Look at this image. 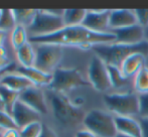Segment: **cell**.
I'll use <instances>...</instances> for the list:
<instances>
[{"label":"cell","instance_id":"cell-23","mask_svg":"<svg viewBox=\"0 0 148 137\" xmlns=\"http://www.w3.org/2000/svg\"><path fill=\"white\" fill-rule=\"evenodd\" d=\"M13 10L14 17H15L16 25H22L28 28L32 23L35 15H36L37 9H12Z\"/></svg>","mask_w":148,"mask_h":137},{"label":"cell","instance_id":"cell-33","mask_svg":"<svg viewBox=\"0 0 148 137\" xmlns=\"http://www.w3.org/2000/svg\"><path fill=\"white\" fill-rule=\"evenodd\" d=\"M39 137H58V135L55 132V130L51 129L49 126L43 125L42 132H41V134L39 135Z\"/></svg>","mask_w":148,"mask_h":137},{"label":"cell","instance_id":"cell-42","mask_svg":"<svg viewBox=\"0 0 148 137\" xmlns=\"http://www.w3.org/2000/svg\"><path fill=\"white\" fill-rule=\"evenodd\" d=\"M1 13H2V9H0V17H1Z\"/></svg>","mask_w":148,"mask_h":137},{"label":"cell","instance_id":"cell-34","mask_svg":"<svg viewBox=\"0 0 148 137\" xmlns=\"http://www.w3.org/2000/svg\"><path fill=\"white\" fill-rule=\"evenodd\" d=\"M3 137H20V131L18 128L8 129L3 131Z\"/></svg>","mask_w":148,"mask_h":137},{"label":"cell","instance_id":"cell-1","mask_svg":"<svg viewBox=\"0 0 148 137\" xmlns=\"http://www.w3.org/2000/svg\"><path fill=\"white\" fill-rule=\"evenodd\" d=\"M29 42L32 45H57L60 47H79L82 49H92L95 45L115 42L114 34H98L86 28L83 25L64 26L58 32L45 36L29 37Z\"/></svg>","mask_w":148,"mask_h":137},{"label":"cell","instance_id":"cell-11","mask_svg":"<svg viewBox=\"0 0 148 137\" xmlns=\"http://www.w3.org/2000/svg\"><path fill=\"white\" fill-rule=\"evenodd\" d=\"M19 100L35 110L40 115H45L47 113V97L39 87L32 86L24 90L23 92L20 93Z\"/></svg>","mask_w":148,"mask_h":137},{"label":"cell","instance_id":"cell-22","mask_svg":"<svg viewBox=\"0 0 148 137\" xmlns=\"http://www.w3.org/2000/svg\"><path fill=\"white\" fill-rule=\"evenodd\" d=\"M10 40H11V45L15 51L19 49L20 47H22L29 41L27 28L22 25H16L11 32Z\"/></svg>","mask_w":148,"mask_h":137},{"label":"cell","instance_id":"cell-18","mask_svg":"<svg viewBox=\"0 0 148 137\" xmlns=\"http://www.w3.org/2000/svg\"><path fill=\"white\" fill-rule=\"evenodd\" d=\"M0 85H3V86L18 93H21L26 89L34 86L26 77L16 72H10L6 76H4Z\"/></svg>","mask_w":148,"mask_h":137},{"label":"cell","instance_id":"cell-40","mask_svg":"<svg viewBox=\"0 0 148 137\" xmlns=\"http://www.w3.org/2000/svg\"><path fill=\"white\" fill-rule=\"evenodd\" d=\"M115 137H131V136L125 135V134H122V133H117V134H116V136H115Z\"/></svg>","mask_w":148,"mask_h":137},{"label":"cell","instance_id":"cell-31","mask_svg":"<svg viewBox=\"0 0 148 137\" xmlns=\"http://www.w3.org/2000/svg\"><path fill=\"white\" fill-rule=\"evenodd\" d=\"M11 63V61H9L7 58V53H6V51L3 47H0V68L6 67L7 65Z\"/></svg>","mask_w":148,"mask_h":137},{"label":"cell","instance_id":"cell-26","mask_svg":"<svg viewBox=\"0 0 148 137\" xmlns=\"http://www.w3.org/2000/svg\"><path fill=\"white\" fill-rule=\"evenodd\" d=\"M16 26L15 17L12 9H2L0 17V30L7 32L8 30H13Z\"/></svg>","mask_w":148,"mask_h":137},{"label":"cell","instance_id":"cell-36","mask_svg":"<svg viewBox=\"0 0 148 137\" xmlns=\"http://www.w3.org/2000/svg\"><path fill=\"white\" fill-rule=\"evenodd\" d=\"M75 137H97L94 133H92L91 131L87 129H83V130H79L77 131Z\"/></svg>","mask_w":148,"mask_h":137},{"label":"cell","instance_id":"cell-5","mask_svg":"<svg viewBox=\"0 0 148 137\" xmlns=\"http://www.w3.org/2000/svg\"><path fill=\"white\" fill-rule=\"evenodd\" d=\"M83 124L97 137H115L117 132L115 117L102 110H92L85 116Z\"/></svg>","mask_w":148,"mask_h":137},{"label":"cell","instance_id":"cell-32","mask_svg":"<svg viewBox=\"0 0 148 137\" xmlns=\"http://www.w3.org/2000/svg\"><path fill=\"white\" fill-rule=\"evenodd\" d=\"M16 68V66H15V64L14 63H10L9 65H7L6 67H4V68H0V83H1V81H2V79L4 78V76H6V75L8 74V73H10V72H13L14 70Z\"/></svg>","mask_w":148,"mask_h":137},{"label":"cell","instance_id":"cell-8","mask_svg":"<svg viewBox=\"0 0 148 137\" xmlns=\"http://www.w3.org/2000/svg\"><path fill=\"white\" fill-rule=\"evenodd\" d=\"M35 49V65L38 70L53 75L62 59V47L57 45H33Z\"/></svg>","mask_w":148,"mask_h":137},{"label":"cell","instance_id":"cell-17","mask_svg":"<svg viewBox=\"0 0 148 137\" xmlns=\"http://www.w3.org/2000/svg\"><path fill=\"white\" fill-rule=\"evenodd\" d=\"M115 123L118 133L131 137H142L140 122H137L132 117L115 116Z\"/></svg>","mask_w":148,"mask_h":137},{"label":"cell","instance_id":"cell-4","mask_svg":"<svg viewBox=\"0 0 148 137\" xmlns=\"http://www.w3.org/2000/svg\"><path fill=\"white\" fill-rule=\"evenodd\" d=\"M106 107L116 116L132 117L139 114V95L131 92H120L104 96Z\"/></svg>","mask_w":148,"mask_h":137},{"label":"cell","instance_id":"cell-21","mask_svg":"<svg viewBox=\"0 0 148 137\" xmlns=\"http://www.w3.org/2000/svg\"><path fill=\"white\" fill-rule=\"evenodd\" d=\"M88 10L86 9H64L62 19L66 26L82 25Z\"/></svg>","mask_w":148,"mask_h":137},{"label":"cell","instance_id":"cell-27","mask_svg":"<svg viewBox=\"0 0 148 137\" xmlns=\"http://www.w3.org/2000/svg\"><path fill=\"white\" fill-rule=\"evenodd\" d=\"M43 129V124L41 121L33 122L27 126L19 129L20 137H39Z\"/></svg>","mask_w":148,"mask_h":137},{"label":"cell","instance_id":"cell-2","mask_svg":"<svg viewBox=\"0 0 148 137\" xmlns=\"http://www.w3.org/2000/svg\"><path fill=\"white\" fill-rule=\"evenodd\" d=\"M47 99L53 116L62 126L73 128L84 122L86 114L77 104L72 102L64 93L49 90Z\"/></svg>","mask_w":148,"mask_h":137},{"label":"cell","instance_id":"cell-20","mask_svg":"<svg viewBox=\"0 0 148 137\" xmlns=\"http://www.w3.org/2000/svg\"><path fill=\"white\" fill-rule=\"evenodd\" d=\"M109 68V75H110V81H111V87L117 90H124L129 87L130 83V79L126 78L120 68L117 67H113V66H108Z\"/></svg>","mask_w":148,"mask_h":137},{"label":"cell","instance_id":"cell-7","mask_svg":"<svg viewBox=\"0 0 148 137\" xmlns=\"http://www.w3.org/2000/svg\"><path fill=\"white\" fill-rule=\"evenodd\" d=\"M62 16L53 14L47 9L38 10L33 19L32 23L27 28L30 37L45 36L58 32L64 27Z\"/></svg>","mask_w":148,"mask_h":137},{"label":"cell","instance_id":"cell-13","mask_svg":"<svg viewBox=\"0 0 148 137\" xmlns=\"http://www.w3.org/2000/svg\"><path fill=\"white\" fill-rule=\"evenodd\" d=\"M11 115L13 116L18 129H21L33 122L40 121L41 116L35 110H33L32 108H30L29 106H27L20 100H18L15 103L13 109H12Z\"/></svg>","mask_w":148,"mask_h":137},{"label":"cell","instance_id":"cell-35","mask_svg":"<svg viewBox=\"0 0 148 137\" xmlns=\"http://www.w3.org/2000/svg\"><path fill=\"white\" fill-rule=\"evenodd\" d=\"M140 125H141L142 137H148V119H146V118H141Z\"/></svg>","mask_w":148,"mask_h":137},{"label":"cell","instance_id":"cell-6","mask_svg":"<svg viewBox=\"0 0 148 137\" xmlns=\"http://www.w3.org/2000/svg\"><path fill=\"white\" fill-rule=\"evenodd\" d=\"M89 84L90 83L77 68H58L53 72V80L47 88L56 92L66 93L73 89L88 86Z\"/></svg>","mask_w":148,"mask_h":137},{"label":"cell","instance_id":"cell-14","mask_svg":"<svg viewBox=\"0 0 148 137\" xmlns=\"http://www.w3.org/2000/svg\"><path fill=\"white\" fill-rule=\"evenodd\" d=\"M110 28L119 29V28L128 27V26L137 24V18L134 10L130 9H115L110 11Z\"/></svg>","mask_w":148,"mask_h":137},{"label":"cell","instance_id":"cell-19","mask_svg":"<svg viewBox=\"0 0 148 137\" xmlns=\"http://www.w3.org/2000/svg\"><path fill=\"white\" fill-rule=\"evenodd\" d=\"M16 57H17V60L20 65H21V67H34L35 58H36L34 45L28 41L26 45H24L23 47L16 51Z\"/></svg>","mask_w":148,"mask_h":137},{"label":"cell","instance_id":"cell-3","mask_svg":"<svg viewBox=\"0 0 148 137\" xmlns=\"http://www.w3.org/2000/svg\"><path fill=\"white\" fill-rule=\"evenodd\" d=\"M99 57L107 66L120 68L122 63L134 53H142L145 57L148 55V41L144 40L138 45H121V43H106L92 47Z\"/></svg>","mask_w":148,"mask_h":137},{"label":"cell","instance_id":"cell-30","mask_svg":"<svg viewBox=\"0 0 148 137\" xmlns=\"http://www.w3.org/2000/svg\"><path fill=\"white\" fill-rule=\"evenodd\" d=\"M134 11L137 18V23L143 27H146L148 25V9H136Z\"/></svg>","mask_w":148,"mask_h":137},{"label":"cell","instance_id":"cell-41","mask_svg":"<svg viewBox=\"0 0 148 137\" xmlns=\"http://www.w3.org/2000/svg\"><path fill=\"white\" fill-rule=\"evenodd\" d=\"M0 137H3V131H0Z\"/></svg>","mask_w":148,"mask_h":137},{"label":"cell","instance_id":"cell-25","mask_svg":"<svg viewBox=\"0 0 148 137\" xmlns=\"http://www.w3.org/2000/svg\"><path fill=\"white\" fill-rule=\"evenodd\" d=\"M133 87L135 91L141 94L148 93V68L144 67L133 79Z\"/></svg>","mask_w":148,"mask_h":137},{"label":"cell","instance_id":"cell-28","mask_svg":"<svg viewBox=\"0 0 148 137\" xmlns=\"http://www.w3.org/2000/svg\"><path fill=\"white\" fill-rule=\"evenodd\" d=\"M18 128L14 121L13 116L7 111H0V130H8Z\"/></svg>","mask_w":148,"mask_h":137},{"label":"cell","instance_id":"cell-38","mask_svg":"<svg viewBox=\"0 0 148 137\" xmlns=\"http://www.w3.org/2000/svg\"><path fill=\"white\" fill-rule=\"evenodd\" d=\"M4 110L6 111V109H5V104H4V102H3V100H2L1 97H0V111H4Z\"/></svg>","mask_w":148,"mask_h":137},{"label":"cell","instance_id":"cell-39","mask_svg":"<svg viewBox=\"0 0 148 137\" xmlns=\"http://www.w3.org/2000/svg\"><path fill=\"white\" fill-rule=\"evenodd\" d=\"M144 34H145V40L148 41V25L144 27Z\"/></svg>","mask_w":148,"mask_h":137},{"label":"cell","instance_id":"cell-16","mask_svg":"<svg viewBox=\"0 0 148 137\" xmlns=\"http://www.w3.org/2000/svg\"><path fill=\"white\" fill-rule=\"evenodd\" d=\"M145 58L146 57L142 53L131 55L123 62L119 68L126 78H134L145 67Z\"/></svg>","mask_w":148,"mask_h":137},{"label":"cell","instance_id":"cell-29","mask_svg":"<svg viewBox=\"0 0 148 137\" xmlns=\"http://www.w3.org/2000/svg\"><path fill=\"white\" fill-rule=\"evenodd\" d=\"M139 115L148 119V93L139 95Z\"/></svg>","mask_w":148,"mask_h":137},{"label":"cell","instance_id":"cell-37","mask_svg":"<svg viewBox=\"0 0 148 137\" xmlns=\"http://www.w3.org/2000/svg\"><path fill=\"white\" fill-rule=\"evenodd\" d=\"M6 34H7V32H3V30H0V47H3V42H4V39H5Z\"/></svg>","mask_w":148,"mask_h":137},{"label":"cell","instance_id":"cell-24","mask_svg":"<svg viewBox=\"0 0 148 137\" xmlns=\"http://www.w3.org/2000/svg\"><path fill=\"white\" fill-rule=\"evenodd\" d=\"M19 95L20 93L15 92V91L11 90L3 85H0V97L5 104V109L8 113L11 114L15 103L19 100Z\"/></svg>","mask_w":148,"mask_h":137},{"label":"cell","instance_id":"cell-10","mask_svg":"<svg viewBox=\"0 0 148 137\" xmlns=\"http://www.w3.org/2000/svg\"><path fill=\"white\" fill-rule=\"evenodd\" d=\"M110 11L111 10H88L82 25L98 34L110 32Z\"/></svg>","mask_w":148,"mask_h":137},{"label":"cell","instance_id":"cell-12","mask_svg":"<svg viewBox=\"0 0 148 137\" xmlns=\"http://www.w3.org/2000/svg\"><path fill=\"white\" fill-rule=\"evenodd\" d=\"M112 34L115 35V42L121 45H138L145 40L144 27L138 23L128 27L113 29Z\"/></svg>","mask_w":148,"mask_h":137},{"label":"cell","instance_id":"cell-43","mask_svg":"<svg viewBox=\"0 0 148 137\" xmlns=\"http://www.w3.org/2000/svg\"><path fill=\"white\" fill-rule=\"evenodd\" d=\"M0 131H1V130H0Z\"/></svg>","mask_w":148,"mask_h":137},{"label":"cell","instance_id":"cell-15","mask_svg":"<svg viewBox=\"0 0 148 137\" xmlns=\"http://www.w3.org/2000/svg\"><path fill=\"white\" fill-rule=\"evenodd\" d=\"M13 72H16L22 76L26 77L34 86L39 87V88L42 86L49 87L51 80H53V75L47 74V73L38 70L35 67L24 68L20 66V67L16 68Z\"/></svg>","mask_w":148,"mask_h":137},{"label":"cell","instance_id":"cell-9","mask_svg":"<svg viewBox=\"0 0 148 137\" xmlns=\"http://www.w3.org/2000/svg\"><path fill=\"white\" fill-rule=\"evenodd\" d=\"M88 78L89 83L95 90L104 92L111 88L108 66L97 55L91 59L88 68Z\"/></svg>","mask_w":148,"mask_h":137}]
</instances>
